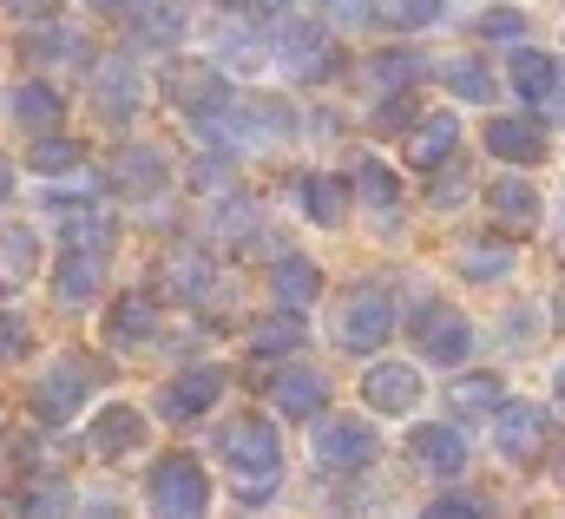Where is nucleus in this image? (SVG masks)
I'll use <instances>...</instances> for the list:
<instances>
[{"label":"nucleus","mask_w":565,"mask_h":519,"mask_svg":"<svg viewBox=\"0 0 565 519\" xmlns=\"http://www.w3.org/2000/svg\"><path fill=\"white\" fill-rule=\"evenodd\" d=\"M217 454H224V467H231L237 494H244L250 507H264V500H270V487L282 480L277 427H270L264 414H231V427H217Z\"/></svg>","instance_id":"nucleus-1"},{"label":"nucleus","mask_w":565,"mask_h":519,"mask_svg":"<svg viewBox=\"0 0 565 519\" xmlns=\"http://www.w3.org/2000/svg\"><path fill=\"white\" fill-rule=\"evenodd\" d=\"M388 336H395V296H388L382 283H355V289L335 296V309H329V342H335V349L375 356Z\"/></svg>","instance_id":"nucleus-2"},{"label":"nucleus","mask_w":565,"mask_h":519,"mask_svg":"<svg viewBox=\"0 0 565 519\" xmlns=\"http://www.w3.org/2000/svg\"><path fill=\"white\" fill-rule=\"evenodd\" d=\"M217 145H270V138H289L296 131V113L270 99V93H231L211 119H198Z\"/></svg>","instance_id":"nucleus-3"},{"label":"nucleus","mask_w":565,"mask_h":519,"mask_svg":"<svg viewBox=\"0 0 565 519\" xmlns=\"http://www.w3.org/2000/svg\"><path fill=\"white\" fill-rule=\"evenodd\" d=\"M145 500H151V519H204L211 507V480L191 454H164L145 480Z\"/></svg>","instance_id":"nucleus-4"},{"label":"nucleus","mask_w":565,"mask_h":519,"mask_svg":"<svg viewBox=\"0 0 565 519\" xmlns=\"http://www.w3.org/2000/svg\"><path fill=\"white\" fill-rule=\"evenodd\" d=\"M93 382H99V362L93 356H60L33 389H26V407L40 414V421H73L79 407H86V394H93Z\"/></svg>","instance_id":"nucleus-5"},{"label":"nucleus","mask_w":565,"mask_h":519,"mask_svg":"<svg viewBox=\"0 0 565 519\" xmlns=\"http://www.w3.org/2000/svg\"><path fill=\"white\" fill-rule=\"evenodd\" d=\"M493 447L513 460V467H533L546 447H553V414L540 401H507L493 414Z\"/></svg>","instance_id":"nucleus-6"},{"label":"nucleus","mask_w":565,"mask_h":519,"mask_svg":"<svg viewBox=\"0 0 565 519\" xmlns=\"http://www.w3.org/2000/svg\"><path fill=\"white\" fill-rule=\"evenodd\" d=\"M415 342H422L427 362L460 369V362H467V349H473V322H467L454 303H422V309H415Z\"/></svg>","instance_id":"nucleus-7"},{"label":"nucleus","mask_w":565,"mask_h":519,"mask_svg":"<svg viewBox=\"0 0 565 519\" xmlns=\"http://www.w3.org/2000/svg\"><path fill=\"white\" fill-rule=\"evenodd\" d=\"M277 66L289 80H322L329 66H335V46H329V33L322 27H309V20H282L277 27Z\"/></svg>","instance_id":"nucleus-8"},{"label":"nucleus","mask_w":565,"mask_h":519,"mask_svg":"<svg viewBox=\"0 0 565 519\" xmlns=\"http://www.w3.org/2000/svg\"><path fill=\"white\" fill-rule=\"evenodd\" d=\"M316 460L335 467V474L369 467V460H375V427H369V421H349V414L322 421V427H316Z\"/></svg>","instance_id":"nucleus-9"},{"label":"nucleus","mask_w":565,"mask_h":519,"mask_svg":"<svg viewBox=\"0 0 565 519\" xmlns=\"http://www.w3.org/2000/svg\"><path fill=\"white\" fill-rule=\"evenodd\" d=\"M217 394H224V369H184V375L164 382L158 414H164V421H198V414L217 407Z\"/></svg>","instance_id":"nucleus-10"},{"label":"nucleus","mask_w":565,"mask_h":519,"mask_svg":"<svg viewBox=\"0 0 565 519\" xmlns=\"http://www.w3.org/2000/svg\"><path fill=\"white\" fill-rule=\"evenodd\" d=\"M145 441H151V427H145L139 407H126V401H113V407L86 427V447H93L99 460H126V454H139Z\"/></svg>","instance_id":"nucleus-11"},{"label":"nucleus","mask_w":565,"mask_h":519,"mask_svg":"<svg viewBox=\"0 0 565 519\" xmlns=\"http://www.w3.org/2000/svg\"><path fill=\"white\" fill-rule=\"evenodd\" d=\"M164 99H171V106H184L191 119H211V113H217V106L231 99V86H224V80H217L211 66L184 60V66H171V73H164Z\"/></svg>","instance_id":"nucleus-12"},{"label":"nucleus","mask_w":565,"mask_h":519,"mask_svg":"<svg viewBox=\"0 0 565 519\" xmlns=\"http://www.w3.org/2000/svg\"><path fill=\"white\" fill-rule=\"evenodd\" d=\"M93 106H99V119H113V126L139 113V66H132L126 53L99 60V80H93Z\"/></svg>","instance_id":"nucleus-13"},{"label":"nucleus","mask_w":565,"mask_h":519,"mask_svg":"<svg viewBox=\"0 0 565 519\" xmlns=\"http://www.w3.org/2000/svg\"><path fill=\"white\" fill-rule=\"evenodd\" d=\"M362 394H369L375 414H415V401H422V375H415L408 362H375V369L362 375Z\"/></svg>","instance_id":"nucleus-14"},{"label":"nucleus","mask_w":565,"mask_h":519,"mask_svg":"<svg viewBox=\"0 0 565 519\" xmlns=\"http://www.w3.org/2000/svg\"><path fill=\"white\" fill-rule=\"evenodd\" d=\"M454 145H460V126H454L447 113H422L415 131L402 138V158H408L415 171H440V165L454 158Z\"/></svg>","instance_id":"nucleus-15"},{"label":"nucleus","mask_w":565,"mask_h":519,"mask_svg":"<svg viewBox=\"0 0 565 519\" xmlns=\"http://www.w3.org/2000/svg\"><path fill=\"white\" fill-rule=\"evenodd\" d=\"M408 454H415V467H422V474H440V480H454V474L467 467V441H460L454 427H440V421L408 434Z\"/></svg>","instance_id":"nucleus-16"},{"label":"nucleus","mask_w":565,"mask_h":519,"mask_svg":"<svg viewBox=\"0 0 565 519\" xmlns=\"http://www.w3.org/2000/svg\"><path fill=\"white\" fill-rule=\"evenodd\" d=\"M151 336H158V303H151L145 289L119 296V303L106 309V342H113V349H139Z\"/></svg>","instance_id":"nucleus-17"},{"label":"nucleus","mask_w":565,"mask_h":519,"mask_svg":"<svg viewBox=\"0 0 565 519\" xmlns=\"http://www.w3.org/2000/svg\"><path fill=\"white\" fill-rule=\"evenodd\" d=\"M99 283H106V257H93V251H66V263L53 269V296L66 309H86L99 296Z\"/></svg>","instance_id":"nucleus-18"},{"label":"nucleus","mask_w":565,"mask_h":519,"mask_svg":"<svg viewBox=\"0 0 565 519\" xmlns=\"http://www.w3.org/2000/svg\"><path fill=\"white\" fill-rule=\"evenodd\" d=\"M171 289H178L184 303H198V309H217L224 276H217V263L204 257V251H178V257H171Z\"/></svg>","instance_id":"nucleus-19"},{"label":"nucleus","mask_w":565,"mask_h":519,"mask_svg":"<svg viewBox=\"0 0 565 519\" xmlns=\"http://www.w3.org/2000/svg\"><path fill=\"white\" fill-rule=\"evenodd\" d=\"M487 151L507 158V165H540L546 158V131L533 126V119H493L487 126Z\"/></svg>","instance_id":"nucleus-20"},{"label":"nucleus","mask_w":565,"mask_h":519,"mask_svg":"<svg viewBox=\"0 0 565 519\" xmlns=\"http://www.w3.org/2000/svg\"><path fill=\"white\" fill-rule=\"evenodd\" d=\"M60 119H66V99H60L46 80H26V86L13 93V126L20 131H40V138H46V131H60Z\"/></svg>","instance_id":"nucleus-21"},{"label":"nucleus","mask_w":565,"mask_h":519,"mask_svg":"<svg viewBox=\"0 0 565 519\" xmlns=\"http://www.w3.org/2000/svg\"><path fill=\"white\" fill-rule=\"evenodd\" d=\"M270 401H277L289 421H309V414H322L329 389H322V375H316V369H282L277 382H270Z\"/></svg>","instance_id":"nucleus-22"},{"label":"nucleus","mask_w":565,"mask_h":519,"mask_svg":"<svg viewBox=\"0 0 565 519\" xmlns=\"http://www.w3.org/2000/svg\"><path fill=\"white\" fill-rule=\"evenodd\" d=\"M487 211H493L500 224H513V231H533V224H540V191L520 184V178H493V184H487Z\"/></svg>","instance_id":"nucleus-23"},{"label":"nucleus","mask_w":565,"mask_h":519,"mask_svg":"<svg viewBox=\"0 0 565 519\" xmlns=\"http://www.w3.org/2000/svg\"><path fill=\"white\" fill-rule=\"evenodd\" d=\"M113 184L132 191V198H151V191L164 184V151H151V145H126V151L113 158Z\"/></svg>","instance_id":"nucleus-24"},{"label":"nucleus","mask_w":565,"mask_h":519,"mask_svg":"<svg viewBox=\"0 0 565 519\" xmlns=\"http://www.w3.org/2000/svg\"><path fill=\"white\" fill-rule=\"evenodd\" d=\"M296 191H302V211H309L322 231H335V224L349 218V184H342V178H329V171H309Z\"/></svg>","instance_id":"nucleus-25"},{"label":"nucleus","mask_w":565,"mask_h":519,"mask_svg":"<svg viewBox=\"0 0 565 519\" xmlns=\"http://www.w3.org/2000/svg\"><path fill=\"white\" fill-rule=\"evenodd\" d=\"M513 86H520L533 106H546V99L559 93V60L540 53V46H520V53H513Z\"/></svg>","instance_id":"nucleus-26"},{"label":"nucleus","mask_w":565,"mask_h":519,"mask_svg":"<svg viewBox=\"0 0 565 519\" xmlns=\"http://www.w3.org/2000/svg\"><path fill=\"white\" fill-rule=\"evenodd\" d=\"M40 269V237L20 224H0V289H20Z\"/></svg>","instance_id":"nucleus-27"},{"label":"nucleus","mask_w":565,"mask_h":519,"mask_svg":"<svg viewBox=\"0 0 565 519\" xmlns=\"http://www.w3.org/2000/svg\"><path fill=\"white\" fill-rule=\"evenodd\" d=\"M447 407H454V414H467V421L500 414V407H507V382H500V375H460V382L447 389Z\"/></svg>","instance_id":"nucleus-28"},{"label":"nucleus","mask_w":565,"mask_h":519,"mask_svg":"<svg viewBox=\"0 0 565 519\" xmlns=\"http://www.w3.org/2000/svg\"><path fill=\"white\" fill-rule=\"evenodd\" d=\"M270 283H277V303H289V309H309V303L322 296V269L309 257H277Z\"/></svg>","instance_id":"nucleus-29"},{"label":"nucleus","mask_w":565,"mask_h":519,"mask_svg":"<svg viewBox=\"0 0 565 519\" xmlns=\"http://www.w3.org/2000/svg\"><path fill=\"white\" fill-rule=\"evenodd\" d=\"M79 138H60V131H46V138H33L26 145V171H40V178H73L79 171Z\"/></svg>","instance_id":"nucleus-30"},{"label":"nucleus","mask_w":565,"mask_h":519,"mask_svg":"<svg viewBox=\"0 0 565 519\" xmlns=\"http://www.w3.org/2000/svg\"><path fill=\"white\" fill-rule=\"evenodd\" d=\"M440 86H447L454 99H493V73H487L473 53H447V60H440Z\"/></svg>","instance_id":"nucleus-31"},{"label":"nucleus","mask_w":565,"mask_h":519,"mask_svg":"<svg viewBox=\"0 0 565 519\" xmlns=\"http://www.w3.org/2000/svg\"><path fill=\"white\" fill-rule=\"evenodd\" d=\"M106 244H113V218H106L99 204L66 211V251H93V257H106Z\"/></svg>","instance_id":"nucleus-32"},{"label":"nucleus","mask_w":565,"mask_h":519,"mask_svg":"<svg viewBox=\"0 0 565 519\" xmlns=\"http://www.w3.org/2000/svg\"><path fill=\"white\" fill-rule=\"evenodd\" d=\"M20 513L26 519H60L66 513V480H53V474L26 480V487H20Z\"/></svg>","instance_id":"nucleus-33"},{"label":"nucleus","mask_w":565,"mask_h":519,"mask_svg":"<svg viewBox=\"0 0 565 519\" xmlns=\"http://www.w3.org/2000/svg\"><path fill=\"white\" fill-rule=\"evenodd\" d=\"M26 53H33V60H66V66H86V60H93V46H86L79 33H66V27L33 33V40H26Z\"/></svg>","instance_id":"nucleus-34"},{"label":"nucleus","mask_w":565,"mask_h":519,"mask_svg":"<svg viewBox=\"0 0 565 519\" xmlns=\"http://www.w3.org/2000/svg\"><path fill=\"white\" fill-rule=\"evenodd\" d=\"M296 342H302V322H296V309H289V316H264V322L250 329V349H257V356H289Z\"/></svg>","instance_id":"nucleus-35"},{"label":"nucleus","mask_w":565,"mask_h":519,"mask_svg":"<svg viewBox=\"0 0 565 519\" xmlns=\"http://www.w3.org/2000/svg\"><path fill=\"white\" fill-rule=\"evenodd\" d=\"M460 269H467L473 283L513 276V251H507V244H460Z\"/></svg>","instance_id":"nucleus-36"},{"label":"nucleus","mask_w":565,"mask_h":519,"mask_svg":"<svg viewBox=\"0 0 565 519\" xmlns=\"http://www.w3.org/2000/svg\"><path fill=\"white\" fill-rule=\"evenodd\" d=\"M355 178H362V198H369L375 211H395V204H402V184H395V171H388L382 158H362Z\"/></svg>","instance_id":"nucleus-37"},{"label":"nucleus","mask_w":565,"mask_h":519,"mask_svg":"<svg viewBox=\"0 0 565 519\" xmlns=\"http://www.w3.org/2000/svg\"><path fill=\"white\" fill-rule=\"evenodd\" d=\"M139 33L151 40V46H164V40H178V33H184V13H178V7H164V0H145V7H139Z\"/></svg>","instance_id":"nucleus-38"},{"label":"nucleus","mask_w":565,"mask_h":519,"mask_svg":"<svg viewBox=\"0 0 565 519\" xmlns=\"http://www.w3.org/2000/svg\"><path fill=\"white\" fill-rule=\"evenodd\" d=\"M473 27H480V40H520L526 33V13L520 7H487Z\"/></svg>","instance_id":"nucleus-39"},{"label":"nucleus","mask_w":565,"mask_h":519,"mask_svg":"<svg viewBox=\"0 0 565 519\" xmlns=\"http://www.w3.org/2000/svg\"><path fill=\"white\" fill-rule=\"evenodd\" d=\"M369 73H375V86H408V80L422 73V60H415V53H382Z\"/></svg>","instance_id":"nucleus-40"},{"label":"nucleus","mask_w":565,"mask_h":519,"mask_svg":"<svg viewBox=\"0 0 565 519\" xmlns=\"http://www.w3.org/2000/svg\"><path fill=\"white\" fill-rule=\"evenodd\" d=\"M20 356H26V322L0 316V362H20Z\"/></svg>","instance_id":"nucleus-41"},{"label":"nucleus","mask_w":565,"mask_h":519,"mask_svg":"<svg viewBox=\"0 0 565 519\" xmlns=\"http://www.w3.org/2000/svg\"><path fill=\"white\" fill-rule=\"evenodd\" d=\"M53 7H60V0H7V13H13L20 27H33V20L46 27V13H53Z\"/></svg>","instance_id":"nucleus-42"},{"label":"nucleus","mask_w":565,"mask_h":519,"mask_svg":"<svg viewBox=\"0 0 565 519\" xmlns=\"http://www.w3.org/2000/svg\"><path fill=\"white\" fill-rule=\"evenodd\" d=\"M415 119H422V113H415L408 99H388V106L375 113V126H382V131H395V126H415Z\"/></svg>","instance_id":"nucleus-43"},{"label":"nucleus","mask_w":565,"mask_h":519,"mask_svg":"<svg viewBox=\"0 0 565 519\" xmlns=\"http://www.w3.org/2000/svg\"><path fill=\"white\" fill-rule=\"evenodd\" d=\"M422 519H487V513H480L473 500H434V507H427Z\"/></svg>","instance_id":"nucleus-44"},{"label":"nucleus","mask_w":565,"mask_h":519,"mask_svg":"<svg viewBox=\"0 0 565 519\" xmlns=\"http://www.w3.org/2000/svg\"><path fill=\"white\" fill-rule=\"evenodd\" d=\"M7 198H13V165L0 158V204H7Z\"/></svg>","instance_id":"nucleus-45"},{"label":"nucleus","mask_w":565,"mask_h":519,"mask_svg":"<svg viewBox=\"0 0 565 519\" xmlns=\"http://www.w3.org/2000/svg\"><path fill=\"white\" fill-rule=\"evenodd\" d=\"M93 7H106V13H132V7H145V0H93Z\"/></svg>","instance_id":"nucleus-46"},{"label":"nucleus","mask_w":565,"mask_h":519,"mask_svg":"<svg viewBox=\"0 0 565 519\" xmlns=\"http://www.w3.org/2000/svg\"><path fill=\"white\" fill-rule=\"evenodd\" d=\"M257 13H289V0H250Z\"/></svg>","instance_id":"nucleus-47"},{"label":"nucleus","mask_w":565,"mask_h":519,"mask_svg":"<svg viewBox=\"0 0 565 519\" xmlns=\"http://www.w3.org/2000/svg\"><path fill=\"white\" fill-rule=\"evenodd\" d=\"M553 394H559V407H565V362H559V375H553Z\"/></svg>","instance_id":"nucleus-48"},{"label":"nucleus","mask_w":565,"mask_h":519,"mask_svg":"<svg viewBox=\"0 0 565 519\" xmlns=\"http://www.w3.org/2000/svg\"><path fill=\"white\" fill-rule=\"evenodd\" d=\"M86 519H119V513H113V507H93V513H86Z\"/></svg>","instance_id":"nucleus-49"},{"label":"nucleus","mask_w":565,"mask_h":519,"mask_svg":"<svg viewBox=\"0 0 565 519\" xmlns=\"http://www.w3.org/2000/svg\"><path fill=\"white\" fill-rule=\"evenodd\" d=\"M553 474H559V487H565V447H559V460H553Z\"/></svg>","instance_id":"nucleus-50"}]
</instances>
